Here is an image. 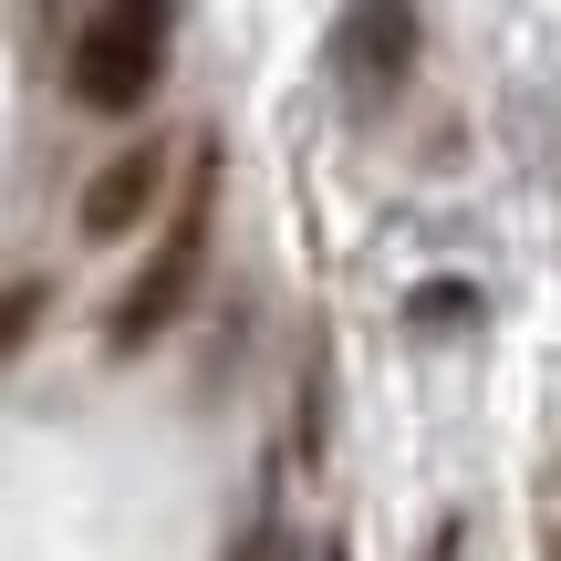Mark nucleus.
<instances>
[{
	"label": "nucleus",
	"instance_id": "f03ea898",
	"mask_svg": "<svg viewBox=\"0 0 561 561\" xmlns=\"http://www.w3.org/2000/svg\"><path fill=\"white\" fill-rule=\"evenodd\" d=\"M208 219H219V157L198 167V187H187V208L167 219V240L146 250V271L125 280V301L104 312V343H115V354H146V343H157L167 322L187 312V291H198V271H208Z\"/></svg>",
	"mask_w": 561,
	"mask_h": 561
},
{
	"label": "nucleus",
	"instance_id": "6e6552de",
	"mask_svg": "<svg viewBox=\"0 0 561 561\" xmlns=\"http://www.w3.org/2000/svg\"><path fill=\"white\" fill-rule=\"evenodd\" d=\"M240 561H261V551H240Z\"/></svg>",
	"mask_w": 561,
	"mask_h": 561
},
{
	"label": "nucleus",
	"instance_id": "423d86ee",
	"mask_svg": "<svg viewBox=\"0 0 561 561\" xmlns=\"http://www.w3.org/2000/svg\"><path fill=\"white\" fill-rule=\"evenodd\" d=\"M468 312H479L468 280H426V291H416V322H426V333H447V322H468Z\"/></svg>",
	"mask_w": 561,
	"mask_h": 561
},
{
	"label": "nucleus",
	"instance_id": "0eeeda50",
	"mask_svg": "<svg viewBox=\"0 0 561 561\" xmlns=\"http://www.w3.org/2000/svg\"><path fill=\"white\" fill-rule=\"evenodd\" d=\"M541 561H561V520H551V541H541Z\"/></svg>",
	"mask_w": 561,
	"mask_h": 561
},
{
	"label": "nucleus",
	"instance_id": "7ed1b4c3",
	"mask_svg": "<svg viewBox=\"0 0 561 561\" xmlns=\"http://www.w3.org/2000/svg\"><path fill=\"white\" fill-rule=\"evenodd\" d=\"M333 62H343V94L354 104H385L416 73V0H354L343 32H333Z\"/></svg>",
	"mask_w": 561,
	"mask_h": 561
},
{
	"label": "nucleus",
	"instance_id": "f257e3e1",
	"mask_svg": "<svg viewBox=\"0 0 561 561\" xmlns=\"http://www.w3.org/2000/svg\"><path fill=\"white\" fill-rule=\"evenodd\" d=\"M167 42H178V0H104L73 32V62H62L73 104L83 115H136L167 83Z\"/></svg>",
	"mask_w": 561,
	"mask_h": 561
},
{
	"label": "nucleus",
	"instance_id": "39448f33",
	"mask_svg": "<svg viewBox=\"0 0 561 561\" xmlns=\"http://www.w3.org/2000/svg\"><path fill=\"white\" fill-rule=\"evenodd\" d=\"M42 301H53V291H42V280H0V364H11L21 343L42 333Z\"/></svg>",
	"mask_w": 561,
	"mask_h": 561
},
{
	"label": "nucleus",
	"instance_id": "20e7f679",
	"mask_svg": "<svg viewBox=\"0 0 561 561\" xmlns=\"http://www.w3.org/2000/svg\"><path fill=\"white\" fill-rule=\"evenodd\" d=\"M157 187H167V146H125V157H104L94 178H83V208H73V229L83 240H125V229L157 208Z\"/></svg>",
	"mask_w": 561,
	"mask_h": 561
}]
</instances>
